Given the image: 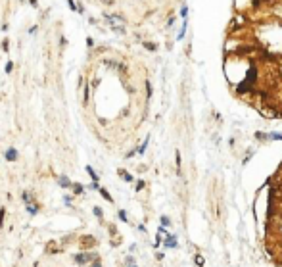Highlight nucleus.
<instances>
[{"label": "nucleus", "instance_id": "f257e3e1", "mask_svg": "<svg viewBox=\"0 0 282 267\" xmlns=\"http://www.w3.org/2000/svg\"><path fill=\"white\" fill-rule=\"evenodd\" d=\"M223 52L232 92L282 117V0H234Z\"/></svg>", "mask_w": 282, "mask_h": 267}, {"label": "nucleus", "instance_id": "f03ea898", "mask_svg": "<svg viewBox=\"0 0 282 267\" xmlns=\"http://www.w3.org/2000/svg\"><path fill=\"white\" fill-rule=\"evenodd\" d=\"M267 248L282 265V165L271 181L267 212Z\"/></svg>", "mask_w": 282, "mask_h": 267}, {"label": "nucleus", "instance_id": "7ed1b4c3", "mask_svg": "<svg viewBox=\"0 0 282 267\" xmlns=\"http://www.w3.org/2000/svg\"><path fill=\"white\" fill-rule=\"evenodd\" d=\"M79 242H81V248H83V250H90V248L96 246V238L90 236V235H83Z\"/></svg>", "mask_w": 282, "mask_h": 267}, {"label": "nucleus", "instance_id": "20e7f679", "mask_svg": "<svg viewBox=\"0 0 282 267\" xmlns=\"http://www.w3.org/2000/svg\"><path fill=\"white\" fill-rule=\"evenodd\" d=\"M92 258H96L94 254H77V256H75V261L77 263H87L88 259H92Z\"/></svg>", "mask_w": 282, "mask_h": 267}, {"label": "nucleus", "instance_id": "39448f33", "mask_svg": "<svg viewBox=\"0 0 282 267\" xmlns=\"http://www.w3.org/2000/svg\"><path fill=\"white\" fill-rule=\"evenodd\" d=\"M58 183H60V186H64V189H67V186H73V184L69 183V179H67L65 175H60V177H58Z\"/></svg>", "mask_w": 282, "mask_h": 267}, {"label": "nucleus", "instance_id": "423d86ee", "mask_svg": "<svg viewBox=\"0 0 282 267\" xmlns=\"http://www.w3.org/2000/svg\"><path fill=\"white\" fill-rule=\"evenodd\" d=\"M6 160H10V161H15V160H17V152H15L14 148H10L8 152H6Z\"/></svg>", "mask_w": 282, "mask_h": 267}, {"label": "nucleus", "instance_id": "0eeeda50", "mask_svg": "<svg viewBox=\"0 0 282 267\" xmlns=\"http://www.w3.org/2000/svg\"><path fill=\"white\" fill-rule=\"evenodd\" d=\"M27 212L31 213V215H35V213L38 212V204H33V202H31V204H27Z\"/></svg>", "mask_w": 282, "mask_h": 267}, {"label": "nucleus", "instance_id": "6e6552de", "mask_svg": "<svg viewBox=\"0 0 282 267\" xmlns=\"http://www.w3.org/2000/svg\"><path fill=\"white\" fill-rule=\"evenodd\" d=\"M165 246H167V248H175V246H177V240L173 238V236H167V240H165Z\"/></svg>", "mask_w": 282, "mask_h": 267}, {"label": "nucleus", "instance_id": "1a4fd4ad", "mask_svg": "<svg viewBox=\"0 0 282 267\" xmlns=\"http://www.w3.org/2000/svg\"><path fill=\"white\" fill-rule=\"evenodd\" d=\"M87 173H88V175H90V177H92V181H96V183H98V175H96V173H94V169H92V167H90V165H87Z\"/></svg>", "mask_w": 282, "mask_h": 267}, {"label": "nucleus", "instance_id": "9d476101", "mask_svg": "<svg viewBox=\"0 0 282 267\" xmlns=\"http://www.w3.org/2000/svg\"><path fill=\"white\" fill-rule=\"evenodd\" d=\"M23 200H25V204H31L33 202V194L25 190V192H23Z\"/></svg>", "mask_w": 282, "mask_h": 267}, {"label": "nucleus", "instance_id": "9b49d317", "mask_svg": "<svg viewBox=\"0 0 282 267\" xmlns=\"http://www.w3.org/2000/svg\"><path fill=\"white\" fill-rule=\"evenodd\" d=\"M73 192H75V194H81V192H83V186H81V183H73Z\"/></svg>", "mask_w": 282, "mask_h": 267}, {"label": "nucleus", "instance_id": "f8f14e48", "mask_svg": "<svg viewBox=\"0 0 282 267\" xmlns=\"http://www.w3.org/2000/svg\"><path fill=\"white\" fill-rule=\"evenodd\" d=\"M100 194H102V196L107 200V202H113V200H111V196H110V192H107L106 189H100Z\"/></svg>", "mask_w": 282, "mask_h": 267}, {"label": "nucleus", "instance_id": "ddd939ff", "mask_svg": "<svg viewBox=\"0 0 282 267\" xmlns=\"http://www.w3.org/2000/svg\"><path fill=\"white\" fill-rule=\"evenodd\" d=\"M4 215H6V210L0 207V229H2V225H4Z\"/></svg>", "mask_w": 282, "mask_h": 267}, {"label": "nucleus", "instance_id": "4468645a", "mask_svg": "<svg viewBox=\"0 0 282 267\" xmlns=\"http://www.w3.org/2000/svg\"><path fill=\"white\" fill-rule=\"evenodd\" d=\"M119 175L123 177V179H125V181H133V177H131L129 173H125V171H123V169H119Z\"/></svg>", "mask_w": 282, "mask_h": 267}, {"label": "nucleus", "instance_id": "2eb2a0df", "mask_svg": "<svg viewBox=\"0 0 282 267\" xmlns=\"http://www.w3.org/2000/svg\"><path fill=\"white\" fill-rule=\"evenodd\" d=\"M94 213H96L98 217H102V210H100V207H94Z\"/></svg>", "mask_w": 282, "mask_h": 267}, {"label": "nucleus", "instance_id": "dca6fc26", "mask_svg": "<svg viewBox=\"0 0 282 267\" xmlns=\"http://www.w3.org/2000/svg\"><path fill=\"white\" fill-rule=\"evenodd\" d=\"M12 69H14V65H12V62H10V64L6 65V73H10V71H12Z\"/></svg>", "mask_w": 282, "mask_h": 267}, {"label": "nucleus", "instance_id": "f3484780", "mask_svg": "<svg viewBox=\"0 0 282 267\" xmlns=\"http://www.w3.org/2000/svg\"><path fill=\"white\" fill-rule=\"evenodd\" d=\"M119 217H121V219H123V221H127V215H125V212H123V210H121V212H119Z\"/></svg>", "mask_w": 282, "mask_h": 267}, {"label": "nucleus", "instance_id": "a211bd4d", "mask_svg": "<svg viewBox=\"0 0 282 267\" xmlns=\"http://www.w3.org/2000/svg\"><path fill=\"white\" fill-rule=\"evenodd\" d=\"M196 263H198V265L202 267V265H204V259H202V258H200V256H198V258H196Z\"/></svg>", "mask_w": 282, "mask_h": 267}, {"label": "nucleus", "instance_id": "6ab92c4d", "mask_svg": "<svg viewBox=\"0 0 282 267\" xmlns=\"http://www.w3.org/2000/svg\"><path fill=\"white\" fill-rule=\"evenodd\" d=\"M69 8H71V10H77V6H75L73 0H69Z\"/></svg>", "mask_w": 282, "mask_h": 267}, {"label": "nucleus", "instance_id": "aec40b11", "mask_svg": "<svg viewBox=\"0 0 282 267\" xmlns=\"http://www.w3.org/2000/svg\"><path fill=\"white\" fill-rule=\"evenodd\" d=\"M92 267H102V263H100V261H98V259H96V261L92 263Z\"/></svg>", "mask_w": 282, "mask_h": 267}]
</instances>
